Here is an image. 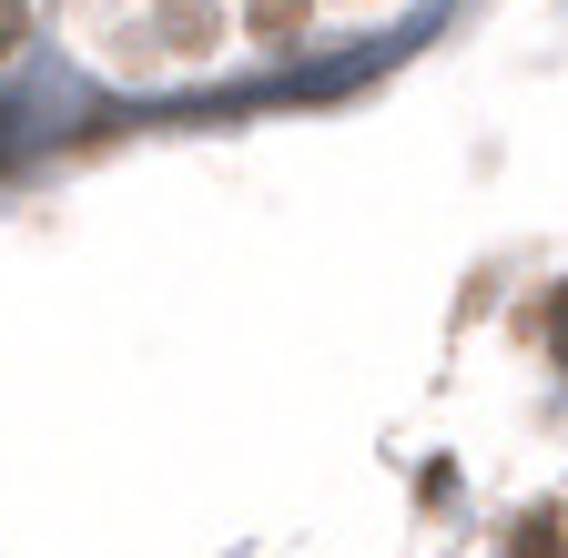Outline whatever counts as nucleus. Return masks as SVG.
I'll list each match as a JSON object with an SVG mask.
<instances>
[{
	"label": "nucleus",
	"instance_id": "nucleus-1",
	"mask_svg": "<svg viewBox=\"0 0 568 558\" xmlns=\"http://www.w3.org/2000/svg\"><path fill=\"white\" fill-rule=\"evenodd\" d=\"M305 21H315V0H244V31H254V41H274V51H295V41H305Z\"/></svg>",
	"mask_w": 568,
	"mask_h": 558
},
{
	"label": "nucleus",
	"instance_id": "nucleus-2",
	"mask_svg": "<svg viewBox=\"0 0 568 558\" xmlns=\"http://www.w3.org/2000/svg\"><path fill=\"white\" fill-rule=\"evenodd\" d=\"M163 31H173V51H213L224 41V11L213 0H163Z\"/></svg>",
	"mask_w": 568,
	"mask_h": 558
},
{
	"label": "nucleus",
	"instance_id": "nucleus-3",
	"mask_svg": "<svg viewBox=\"0 0 568 558\" xmlns=\"http://www.w3.org/2000/svg\"><path fill=\"white\" fill-rule=\"evenodd\" d=\"M508 558H568V518H558V508H528V518L508 528Z\"/></svg>",
	"mask_w": 568,
	"mask_h": 558
},
{
	"label": "nucleus",
	"instance_id": "nucleus-4",
	"mask_svg": "<svg viewBox=\"0 0 568 558\" xmlns=\"http://www.w3.org/2000/svg\"><path fill=\"white\" fill-rule=\"evenodd\" d=\"M21 41H31V0H0V61H11Z\"/></svg>",
	"mask_w": 568,
	"mask_h": 558
},
{
	"label": "nucleus",
	"instance_id": "nucleus-5",
	"mask_svg": "<svg viewBox=\"0 0 568 558\" xmlns=\"http://www.w3.org/2000/svg\"><path fill=\"white\" fill-rule=\"evenodd\" d=\"M548 356L568 366V285H558V305H548Z\"/></svg>",
	"mask_w": 568,
	"mask_h": 558
}]
</instances>
